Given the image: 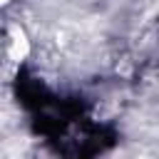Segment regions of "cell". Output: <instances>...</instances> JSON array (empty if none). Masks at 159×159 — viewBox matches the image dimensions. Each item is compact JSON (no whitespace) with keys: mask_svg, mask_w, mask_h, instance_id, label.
Returning a JSON list of instances; mask_svg holds the SVG:
<instances>
[]
</instances>
